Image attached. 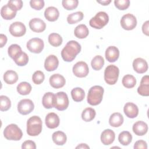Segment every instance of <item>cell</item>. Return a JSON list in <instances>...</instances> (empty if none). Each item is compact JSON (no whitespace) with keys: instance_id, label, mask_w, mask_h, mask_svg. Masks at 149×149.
Segmentation results:
<instances>
[{"instance_id":"obj_1","label":"cell","mask_w":149,"mask_h":149,"mask_svg":"<svg viewBox=\"0 0 149 149\" xmlns=\"http://www.w3.org/2000/svg\"><path fill=\"white\" fill-rule=\"evenodd\" d=\"M81 51V45L76 41L71 40L67 42L61 51V56L66 62L73 61Z\"/></svg>"},{"instance_id":"obj_2","label":"cell","mask_w":149,"mask_h":149,"mask_svg":"<svg viewBox=\"0 0 149 149\" xmlns=\"http://www.w3.org/2000/svg\"><path fill=\"white\" fill-rule=\"evenodd\" d=\"M42 123L41 118L38 116L30 117L27 122V133L30 136H36L41 133Z\"/></svg>"},{"instance_id":"obj_3","label":"cell","mask_w":149,"mask_h":149,"mask_svg":"<svg viewBox=\"0 0 149 149\" xmlns=\"http://www.w3.org/2000/svg\"><path fill=\"white\" fill-rule=\"evenodd\" d=\"M104 90L100 86L91 87L88 93L87 102L91 105H97L100 104L102 100Z\"/></svg>"},{"instance_id":"obj_4","label":"cell","mask_w":149,"mask_h":149,"mask_svg":"<svg viewBox=\"0 0 149 149\" xmlns=\"http://www.w3.org/2000/svg\"><path fill=\"white\" fill-rule=\"evenodd\" d=\"M3 136L7 140L18 141L22 139L23 133L17 125L12 123L5 128Z\"/></svg>"},{"instance_id":"obj_5","label":"cell","mask_w":149,"mask_h":149,"mask_svg":"<svg viewBox=\"0 0 149 149\" xmlns=\"http://www.w3.org/2000/svg\"><path fill=\"white\" fill-rule=\"evenodd\" d=\"M109 16L105 12H99L89 22L90 26L95 29H101L107 24Z\"/></svg>"},{"instance_id":"obj_6","label":"cell","mask_w":149,"mask_h":149,"mask_svg":"<svg viewBox=\"0 0 149 149\" xmlns=\"http://www.w3.org/2000/svg\"><path fill=\"white\" fill-rule=\"evenodd\" d=\"M119 74V69L116 66L108 65L104 71V80L108 84H115L118 81Z\"/></svg>"},{"instance_id":"obj_7","label":"cell","mask_w":149,"mask_h":149,"mask_svg":"<svg viewBox=\"0 0 149 149\" xmlns=\"http://www.w3.org/2000/svg\"><path fill=\"white\" fill-rule=\"evenodd\" d=\"M68 95L63 91H60L55 94L54 107L58 111H64L69 106Z\"/></svg>"},{"instance_id":"obj_8","label":"cell","mask_w":149,"mask_h":149,"mask_svg":"<svg viewBox=\"0 0 149 149\" xmlns=\"http://www.w3.org/2000/svg\"><path fill=\"white\" fill-rule=\"evenodd\" d=\"M120 25L126 30H132L137 26V19L131 13L125 14L120 19Z\"/></svg>"},{"instance_id":"obj_9","label":"cell","mask_w":149,"mask_h":149,"mask_svg":"<svg viewBox=\"0 0 149 149\" xmlns=\"http://www.w3.org/2000/svg\"><path fill=\"white\" fill-rule=\"evenodd\" d=\"M27 48L28 50L34 54H39L44 49V44L42 39L40 38H33L27 42Z\"/></svg>"},{"instance_id":"obj_10","label":"cell","mask_w":149,"mask_h":149,"mask_svg":"<svg viewBox=\"0 0 149 149\" xmlns=\"http://www.w3.org/2000/svg\"><path fill=\"white\" fill-rule=\"evenodd\" d=\"M34 108L33 101L30 99H23L20 100L17 104L18 112L23 115L31 113Z\"/></svg>"},{"instance_id":"obj_11","label":"cell","mask_w":149,"mask_h":149,"mask_svg":"<svg viewBox=\"0 0 149 149\" xmlns=\"http://www.w3.org/2000/svg\"><path fill=\"white\" fill-rule=\"evenodd\" d=\"M73 74L78 77H85L89 72V69L87 64L83 61L77 62L73 67Z\"/></svg>"},{"instance_id":"obj_12","label":"cell","mask_w":149,"mask_h":149,"mask_svg":"<svg viewBox=\"0 0 149 149\" xmlns=\"http://www.w3.org/2000/svg\"><path fill=\"white\" fill-rule=\"evenodd\" d=\"M10 33L14 37H22L25 34L26 28L25 25L20 22H15L12 23L9 29Z\"/></svg>"},{"instance_id":"obj_13","label":"cell","mask_w":149,"mask_h":149,"mask_svg":"<svg viewBox=\"0 0 149 149\" xmlns=\"http://www.w3.org/2000/svg\"><path fill=\"white\" fill-rule=\"evenodd\" d=\"M30 29L34 32L41 33L45 30V23L40 18H33L29 22Z\"/></svg>"},{"instance_id":"obj_14","label":"cell","mask_w":149,"mask_h":149,"mask_svg":"<svg viewBox=\"0 0 149 149\" xmlns=\"http://www.w3.org/2000/svg\"><path fill=\"white\" fill-rule=\"evenodd\" d=\"M59 65L58 58L54 55H50L47 57L44 62V68L46 70L51 72L56 70Z\"/></svg>"},{"instance_id":"obj_15","label":"cell","mask_w":149,"mask_h":149,"mask_svg":"<svg viewBox=\"0 0 149 149\" xmlns=\"http://www.w3.org/2000/svg\"><path fill=\"white\" fill-rule=\"evenodd\" d=\"M133 68L137 73H144L148 70V64L146 61L141 58H137L133 62Z\"/></svg>"},{"instance_id":"obj_16","label":"cell","mask_w":149,"mask_h":149,"mask_svg":"<svg viewBox=\"0 0 149 149\" xmlns=\"http://www.w3.org/2000/svg\"><path fill=\"white\" fill-rule=\"evenodd\" d=\"M60 120L57 114L54 112L48 113L45 117V123L47 127L49 129H55L59 125Z\"/></svg>"},{"instance_id":"obj_17","label":"cell","mask_w":149,"mask_h":149,"mask_svg":"<svg viewBox=\"0 0 149 149\" xmlns=\"http://www.w3.org/2000/svg\"><path fill=\"white\" fill-rule=\"evenodd\" d=\"M49 84L54 88H59L63 87L65 84L66 80L63 76L56 73L52 74L49 77Z\"/></svg>"},{"instance_id":"obj_18","label":"cell","mask_w":149,"mask_h":149,"mask_svg":"<svg viewBox=\"0 0 149 149\" xmlns=\"http://www.w3.org/2000/svg\"><path fill=\"white\" fill-rule=\"evenodd\" d=\"M123 111L126 116L129 118H134L139 114V108L137 106L132 102H127L125 104Z\"/></svg>"},{"instance_id":"obj_19","label":"cell","mask_w":149,"mask_h":149,"mask_svg":"<svg viewBox=\"0 0 149 149\" xmlns=\"http://www.w3.org/2000/svg\"><path fill=\"white\" fill-rule=\"evenodd\" d=\"M115 139V134L113 130L109 129L104 130L101 135V141L104 145L111 144Z\"/></svg>"},{"instance_id":"obj_20","label":"cell","mask_w":149,"mask_h":149,"mask_svg":"<svg viewBox=\"0 0 149 149\" xmlns=\"http://www.w3.org/2000/svg\"><path fill=\"white\" fill-rule=\"evenodd\" d=\"M119 56V51L116 47L109 46L105 51L106 59L109 62H115Z\"/></svg>"},{"instance_id":"obj_21","label":"cell","mask_w":149,"mask_h":149,"mask_svg":"<svg viewBox=\"0 0 149 149\" xmlns=\"http://www.w3.org/2000/svg\"><path fill=\"white\" fill-rule=\"evenodd\" d=\"M137 92L142 96L149 95V77L148 75L142 77L140 84L137 88Z\"/></svg>"},{"instance_id":"obj_22","label":"cell","mask_w":149,"mask_h":149,"mask_svg":"<svg viewBox=\"0 0 149 149\" xmlns=\"http://www.w3.org/2000/svg\"><path fill=\"white\" fill-rule=\"evenodd\" d=\"M133 132L137 136H143L147 133L148 131L147 124L141 120L135 122L132 127Z\"/></svg>"},{"instance_id":"obj_23","label":"cell","mask_w":149,"mask_h":149,"mask_svg":"<svg viewBox=\"0 0 149 149\" xmlns=\"http://www.w3.org/2000/svg\"><path fill=\"white\" fill-rule=\"evenodd\" d=\"M44 16L47 20L49 22H55L58 19L59 12L56 8L49 6L45 10Z\"/></svg>"},{"instance_id":"obj_24","label":"cell","mask_w":149,"mask_h":149,"mask_svg":"<svg viewBox=\"0 0 149 149\" xmlns=\"http://www.w3.org/2000/svg\"><path fill=\"white\" fill-rule=\"evenodd\" d=\"M55 94L51 92H48L44 94L42 99V104L44 108L51 109L54 107Z\"/></svg>"},{"instance_id":"obj_25","label":"cell","mask_w":149,"mask_h":149,"mask_svg":"<svg viewBox=\"0 0 149 149\" xmlns=\"http://www.w3.org/2000/svg\"><path fill=\"white\" fill-rule=\"evenodd\" d=\"M123 117L121 113L119 112H115L110 116L109 123L112 127H118L123 124Z\"/></svg>"},{"instance_id":"obj_26","label":"cell","mask_w":149,"mask_h":149,"mask_svg":"<svg viewBox=\"0 0 149 149\" xmlns=\"http://www.w3.org/2000/svg\"><path fill=\"white\" fill-rule=\"evenodd\" d=\"M54 143L58 146H63L66 142L67 137L65 133L62 131L55 132L52 136Z\"/></svg>"},{"instance_id":"obj_27","label":"cell","mask_w":149,"mask_h":149,"mask_svg":"<svg viewBox=\"0 0 149 149\" xmlns=\"http://www.w3.org/2000/svg\"><path fill=\"white\" fill-rule=\"evenodd\" d=\"M74 34L76 37L83 39L87 37L89 34V31L87 27L83 24H81L76 27L74 30Z\"/></svg>"},{"instance_id":"obj_28","label":"cell","mask_w":149,"mask_h":149,"mask_svg":"<svg viewBox=\"0 0 149 149\" xmlns=\"http://www.w3.org/2000/svg\"><path fill=\"white\" fill-rule=\"evenodd\" d=\"M16 12L10 9L7 4L3 5L1 9V15L5 20L13 19L16 16Z\"/></svg>"},{"instance_id":"obj_29","label":"cell","mask_w":149,"mask_h":149,"mask_svg":"<svg viewBox=\"0 0 149 149\" xmlns=\"http://www.w3.org/2000/svg\"><path fill=\"white\" fill-rule=\"evenodd\" d=\"M18 80V75L17 73L12 70H7L3 74V80L8 84H13Z\"/></svg>"},{"instance_id":"obj_30","label":"cell","mask_w":149,"mask_h":149,"mask_svg":"<svg viewBox=\"0 0 149 149\" xmlns=\"http://www.w3.org/2000/svg\"><path fill=\"white\" fill-rule=\"evenodd\" d=\"M13 61L17 65L23 66L27 64L29 62V56L26 52L22 51L15 56Z\"/></svg>"},{"instance_id":"obj_31","label":"cell","mask_w":149,"mask_h":149,"mask_svg":"<svg viewBox=\"0 0 149 149\" xmlns=\"http://www.w3.org/2000/svg\"><path fill=\"white\" fill-rule=\"evenodd\" d=\"M71 96L73 101L76 102L82 101L85 97V93L83 88L76 87L72 90Z\"/></svg>"},{"instance_id":"obj_32","label":"cell","mask_w":149,"mask_h":149,"mask_svg":"<svg viewBox=\"0 0 149 149\" xmlns=\"http://www.w3.org/2000/svg\"><path fill=\"white\" fill-rule=\"evenodd\" d=\"M17 91L19 94L23 95H28L31 91L32 87L30 83L26 81L20 83L17 86Z\"/></svg>"},{"instance_id":"obj_33","label":"cell","mask_w":149,"mask_h":149,"mask_svg":"<svg viewBox=\"0 0 149 149\" xmlns=\"http://www.w3.org/2000/svg\"><path fill=\"white\" fill-rule=\"evenodd\" d=\"M118 140L123 146L129 145L132 140V136L128 131H123L119 133L118 136Z\"/></svg>"},{"instance_id":"obj_34","label":"cell","mask_w":149,"mask_h":149,"mask_svg":"<svg viewBox=\"0 0 149 149\" xmlns=\"http://www.w3.org/2000/svg\"><path fill=\"white\" fill-rule=\"evenodd\" d=\"M95 115L96 112L94 109L92 108H87L83 111L81 118L85 122H90L94 119Z\"/></svg>"},{"instance_id":"obj_35","label":"cell","mask_w":149,"mask_h":149,"mask_svg":"<svg viewBox=\"0 0 149 149\" xmlns=\"http://www.w3.org/2000/svg\"><path fill=\"white\" fill-rule=\"evenodd\" d=\"M84 15L82 12L79 11L69 15L67 17V22L70 24H75L80 22L83 19Z\"/></svg>"},{"instance_id":"obj_36","label":"cell","mask_w":149,"mask_h":149,"mask_svg":"<svg viewBox=\"0 0 149 149\" xmlns=\"http://www.w3.org/2000/svg\"><path fill=\"white\" fill-rule=\"evenodd\" d=\"M122 83L125 87L127 88H132L135 86L136 84V79L132 74H126L123 76Z\"/></svg>"},{"instance_id":"obj_37","label":"cell","mask_w":149,"mask_h":149,"mask_svg":"<svg viewBox=\"0 0 149 149\" xmlns=\"http://www.w3.org/2000/svg\"><path fill=\"white\" fill-rule=\"evenodd\" d=\"M48 42L53 47H59L62 43V38L58 33H53L48 36Z\"/></svg>"},{"instance_id":"obj_38","label":"cell","mask_w":149,"mask_h":149,"mask_svg":"<svg viewBox=\"0 0 149 149\" xmlns=\"http://www.w3.org/2000/svg\"><path fill=\"white\" fill-rule=\"evenodd\" d=\"M104 65V59L101 55H96L91 61V65L95 70H100Z\"/></svg>"},{"instance_id":"obj_39","label":"cell","mask_w":149,"mask_h":149,"mask_svg":"<svg viewBox=\"0 0 149 149\" xmlns=\"http://www.w3.org/2000/svg\"><path fill=\"white\" fill-rule=\"evenodd\" d=\"M0 102V110L1 111H6L11 107V101L7 96L1 95Z\"/></svg>"},{"instance_id":"obj_40","label":"cell","mask_w":149,"mask_h":149,"mask_svg":"<svg viewBox=\"0 0 149 149\" xmlns=\"http://www.w3.org/2000/svg\"><path fill=\"white\" fill-rule=\"evenodd\" d=\"M78 0H63L62 1L63 7L68 10L76 9L78 6Z\"/></svg>"},{"instance_id":"obj_41","label":"cell","mask_w":149,"mask_h":149,"mask_svg":"<svg viewBox=\"0 0 149 149\" xmlns=\"http://www.w3.org/2000/svg\"><path fill=\"white\" fill-rule=\"evenodd\" d=\"M45 79V76L44 73L41 70L36 71L32 76V80L33 83L36 84H41Z\"/></svg>"},{"instance_id":"obj_42","label":"cell","mask_w":149,"mask_h":149,"mask_svg":"<svg viewBox=\"0 0 149 149\" xmlns=\"http://www.w3.org/2000/svg\"><path fill=\"white\" fill-rule=\"evenodd\" d=\"M22 51L21 47L17 44H12L10 45L8 49V53L9 56L12 58L14 59L15 56L19 52Z\"/></svg>"},{"instance_id":"obj_43","label":"cell","mask_w":149,"mask_h":149,"mask_svg":"<svg viewBox=\"0 0 149 149\" xmlns=\"http://www.w3.org/2000/svg\"><path fill=\"white\" fill-rule=\"evenodd\" d=\"M7 5L10 9L17 12L22 9L23 6V2L21 0H11L8 1Z\"/></svg>"},{"instance_id":"obj_44","label":"cell","mask_w":149,"mask_h":149,"mask_svg":"<svg viewBox=\"0 0 149 149\" xmlns=\"http://www.w3.org/2000/svg\"><path fill=\"white\" fill-rule=\"evenodd\" d=\"M114 4L117 9L123 10L129 7L130 1L129 0H115Z\"/></svg>"},{"instance_id":"obj_45","label":"cell","mask_w":149,"mask_h":149,"mask_svg":"<svg viewBox=\"0 0 149 149\" xmlns=\"http://www.w3.org/2000/svg\"><path fill=\"white\" fill-rule=\"evenodd\" d=\"M30 5L33 9L40 10L44 8L45 3L43 0H31L30 1Z\"/></svg>"},{"instance_id":"obj_46","label":"cell","mask_w":149,"mask_h":149,"mask_svg":"<svg viewBox=\"0 0 149 149\" xmlns=\"http://www.w3.org/2000/svg\"><path fill=\"white\" fill-rule=\"evenodd\" d=\"M22 148L23 149H36V143L32 140H26L24 141L22 145Z\"/></svg>"},{"instance_id":"obj_47","label":"cell","mask_w":149,"mask_h":149,"mask_svg":"<svg viewBox=\"0 0 149 149\" xmlns=\"http://www.w3.org/2000/svg\"><path fill=\"white\" fill-rule=\"evenodd\" d=\"M134 149H139V148L147 149V144L144 140H138L134 143Z\"/></svg>"},{"instance_id":"obj_48","label":"cell","mask_w":149,"mask_h":149,"mask_svg":"<svg viewBox=\"0 0 149 149\" xmlns=\"http://www.w3.org/2000/svg\"><path fill=\"white\" fill-rule=\"evenodd\" d=\"M148 26H149V21L147 20L146 22H144L142 26V31L143 33L146 34V36L149 35V31H148Z\"/></svg>"},{"instance_id":"obj_49","label":"cell","mask_w":149,"mask_h":149,"mask_svg":"<svg viewBox=\"0 0 149 149\" xmlns=\"http://www.w3.org/2000/svg\"><path fill=\"white\" fill-rule=\"evenodd\" d=\"M0 39H1V47L2 48L6 44L7 37L5 35H4L3 34H1Z\"/></svg>"},{"instance_id":"obj_50","label":"cell","mask_w":149,"mask_h":149,"mask_svg":"<svg viewBox=\"0 0 149 149\" xmlns=\"http://www.w3.org/2000/svg\"><path fill=\"white\" fill-rule=\"evenodd\" d=\"M97 2L102 5H109L111 2V0H105V1H97Z\"/></svg>"},{"instance_id":"obj_51","label":"cell","mask_w":149,"mask_h":149,"mask_svg":"<svg viewBox=\"0 0 149 149\" xmlns=\"http://www.w3.org/2000/svg\"><path fill=\"white\" fill-rule=\"evenodd\" d=\"M76 148H90V147L88 146H87L86 144H84V143H81L79 145H78Z\"/></svg>"}]
</instances>
